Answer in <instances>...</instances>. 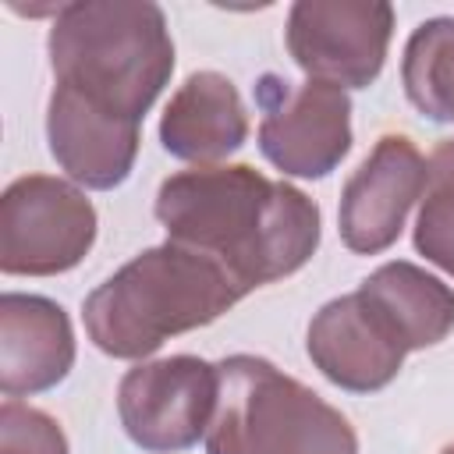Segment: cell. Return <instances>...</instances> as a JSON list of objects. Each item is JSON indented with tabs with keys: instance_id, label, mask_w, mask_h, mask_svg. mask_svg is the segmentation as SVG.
Segmentation results:
<instances>
[{
	"instance_id": "obj_6",
	"label": "cell",
	"mask_w": 454,
	"mask_h": 454,
	"mask_svg": "<svg viewBox=\"0 0 454 454\" xmlns=\"http://www.w3.org/2000/svg\"><path fill=\"white\" fill-rule=\"evenodd\" d=\"M262 106L259 149L284 177L319 181L351 153V99L330 82L291 85L280 74H262L255 85Z\"/></svg>"
},
{
	"instance_id": "obj_2",
	"label": "cell",
	"mask_w": 454,
	"mask_h": 454,
	"mask_svg": "<svg viewBox=\"0 0 454 454\" xmlns=\"http://www.w3.org/2000/svg\"><path fill=\"white\" fill-rule=\"evenodd\" d=\"M46 53L60 89L128 124H142L174 74V39L153 0L64 4Z\"/></svg>"
},
{
	"instance_id": "obj_15",
	"label": "cell",
	"mask_w": 454,
	"mask_h": 454,
	"mask_svg": "<svg viewBox=\"0 0 454 454\" xmlns=\"http://www.w3.org/2000/svg\"><path fill=\"white\" fill-rule=\"evenodd\" d=\"M401 85L422 117L454 121V18H429L408 35Z\"/></svg>"
},
{
	"instance_id": "obj_18",
	"label": "cell",
	"mask_w": 454,
	"mask_h": 454,
	"mask_svg": "<svg viewBox=\"0 0 454 454\" xmlns=\"http://www.w3.org/2000/svg\"><path fill=\"white\" fill-rule=\"evenodd\" d=\"M440 454H454V443H447V447H443V450H440Z\"/></svg>"
},
{
	"instance_id": "obj_10",
	"label": "cell",
	"mask_w": 454,
	"mask_h": 454,
	"mask_svg": "<svg viewBox=\"0 0 454 454\" xmlns=\"http://www.w3.org/2000/svg\"><path fill=\"white\" fill-rule=\"evenodd\" d=\"M305 351L333 387L351 394H376L394 383L408 355L390 337V330L369 312L358 291L326 301L312 316Z\"/></svg>"
},
{
	"instance_id": "obj_3",
	"label": "cell",
	"mask_w": 454,
	"mask_h": 454,
	"mask_svg": "<svg viewBox=\"0 0 454 454\" xmlns=\"http://www.w3.org/2000/svg\"><path fill=\"white\" fill-rule=\"evenodd\" d=\"M245 294L216 259L163 241L106 277L85 298L82 319L103 355L142 362L160 351L163 340L209 326Z\"/></svg>"
},
{
	"instance_id": "obj_8",
	"label": "cell",
	"mask_w": 454,
	"mask_h": 454,
	"mask_svg": "<svg viewBox=\"0 0 454 454\" xmlns=\"http://www.w3.org/2000/svg\"><path fill=\"white\" fill-rule=\"evenodd\" d=\"M394 7L387 0H298L287 11V53L316 82L369 89L390 50Z\"/></svg>"
},
{
	"instance_id": "obj_17",
	"label": "cell",
	"mask_w": 454,
	"mask_h": 454,
	"mask_svg": "<svg viewBox=\"0 0 454 454\" xmlns=\"http://www.w3.org/2000/svg\"><path fill=\"white\" fill-rule=\"evenodd\" d=\"M0 454H67V436L53 415L7 397L0 408Z\"/></svg>"
},
{
	"instance_id": "obj_12",
	"label": "cell",
	"mask_w": 454,
	"mask_h": 454,
	"mask_svg": "<svg viewBox=\"0 0 454 454\" xmlns=\"http://www.w3.org/2000/svg\"><path fill=\"white\" fill-rule=\"evenodd\" d=\"M138 124L99 114L67 89H53L46 106V142L57 167L85 188L110 192L128 181L138 156Z\"/></svg>"
},
{
	"instance_id": "obj_4",
	"label": "cell",
	"mask_w": 454,
	"mask_h": 454,
	"mask_svg": "<svg viewBox=\"0 0 454 454\" xmlns=\"http://www.w3.org/2000/svg\"><path fill=\"white\" fill-rule=\"evenodd\" d=\"M216 372L206 454H358L355 426L270 358L231 355Z\"/></svg>"
},
{
	"instance_id": "obj_14",
	"label": "cell",
	"mask_w": 454,
	"mask_h": 454,
	"mask_svg": "<svg viewBox=\"0 0 454 454\" xmlns=\"http://www.w3.org/2000/svg\"><path fill=\"white\" fill-rule=\"evenodd\" d=\"M358 298L404 351L433 348L454 330V287L415 262H383L358 284Z\"/></svg>"
},
{
	"instance_id": "obj_16",
	"label": "cell",
	"mask_w": 454,
	"mask_h": 454,
	"mask_svg": "<svg viewBox=\"0 0 454 454\" xmlns=\"http://www.w3.org/2000/svg\"><path fill=\"white\" fill-rule=\"evenodd\" d=\"M429 181L415 216V252L454 277V138H443L426 160Z\"/></svg>"
},
{
	"instance_id": "obj_5",
	"label": "cell",
	"mask_w": 454,
	"mask_h": 454,
	"mask_svg": "<svg viewBox=\"0 0 454 454\" xmlns=\"http://www.w3.org/2000/svg\"><path fill=\"white\" fill-rule=\"evenodd\" d=\"M96 206L64 177L25 174L0 199V270L7 277H57L74 270L96 241Z\"/></svg>"
},
{
	"instance_id": "obj_9",
	"label": "cell",
	"mask_w": 454,
	"mask_h": 454,
	"mask_svg": "<svg viewBox=\"0 0 454 454\" xmlns=\"http://www.w3.org/2000/svg\"><path fill=\"white\" fill-rule=\"evenodd\" d=\"M426 156L415 149V142L408 135H383L340 192V241L355 255L387 252L401 238L411 206L426 192Z\"/></svg>"
},
{
	"instance_id": "obj_1",
	"label": "cell",
	"mask_w": 454,
	"mask_h": 454,
	"mask_svg": "<svg viewBox=\"0 0 454 454\" xmlns=\"http://www.w3.org/2000/svg\"><path fill=\"white\" fill-rule=\"evenodd\" d=\"M153 209L167 241L216 259L245 291L291 277L319 248V206L248 163L177 170Z\"/></svg>"
},
{
	"instance_id": "obj_11",
	"label": "cell",
	"mask_w": 454,
	"mask_h": 454,
	"mask_svg": "<svg viewBox=\"0 0 454 454\" xmlns=\"http://www.w3.org/2000/svg\"><path fill=\"white\" fill-rule=\"evenodd\" d=\"M74 365V330L67 312L43 294L7 291L0 298V390L32 397L67 380Z\"/></svg>"
},
{
	"instance_id": "obj_7",
	"label": "cell",
	"mask_w": 454,
	"mask_h": 454,
	"mask_svg": "<svg viewBox=\"0 0 454 454\" xmlns=\"http://www.w3.org/2000/svg\"><path fill=\"white\" fill-rule=\"evenodd\" d=\"M220 372L199 355L138 362L121 376L117 415L128 440L149 454H177L206 440Z\"/></svg>"
},
{
	"instance_id": "obj_13",
	"label": "cell",
	"mask_w": 454,
	"mask_h": 454,
	"mask_svg": "<svg viewBox=\"0 0 454 454\" xmlns=\"http://www.w3.org/2000/svg\"><path fill=\"white\" fill-rule=\"evenodd\" d=\"M248 138V114L234 82L220 71L188 74L160 117V142L174 160L213 167Z\"/></svg>"
}]
</instances>
